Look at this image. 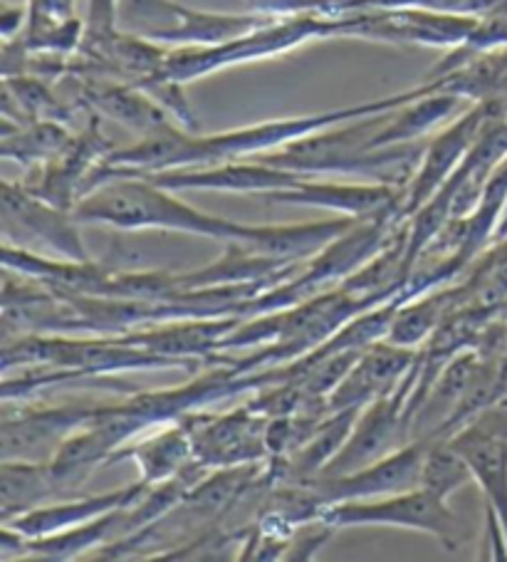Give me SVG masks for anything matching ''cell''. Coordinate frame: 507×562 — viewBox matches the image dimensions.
<instances>
[{"instance_id": "1", "label": "cell", "mask_w": 507, "mask_h": 562, "mask_svg": "<svg viewBox=\"0 0 507 562\" xmlns=\"http://www.w3.org/2000/svg\"><path fill=\"white\" fill-rule=\"evenodd\" d=\"M77 223H104L120 231H166V234L203 236L223 244H240L260 256L300 263L315 258L359 218L342 216L300 226H250L199 211L139 173H114L72 209Z\"/></svg>"}, {"instance_id": "2", "label": "cell", "mask_w": 507, "mask_h": 562, "mask_svg": "<svg viewBox=\"0 0 507 562\" xmlns=\"http://www.w3.org/2000/svg\"><path fill=\"white\" fill-rule=\"evenodd\" d=\"M431 92H441V80L428 77L421 85L412 90L382 97V100L339 106V110L319 112V114H302V117L270 120L250 127L228 130L221 134H196L181 130L179 124L164 127L154 134H146L132 147L114 149L106 154L102 164H97L90 177L84 181V191H92L97 183L110 173H154L169 169H193V167H216L226 161H243L285 149L288 144L309 137V134L339 127V124L357 122L374 114L394 112L398 106L426 97Z\"/></svg>"}, {"instance_id": "3", "label": "cell", "mask_w": 507, "mask_h": 562, "mask_svg": "<svg viewBox=\"0 0 507 562\" xmlns=\"http://www.w3.org/2000/svg\"><path fill=\"white\" fill-rule=\"evenodd\" d=\"M327 37H342V21L337 15L312 11L275 15L252 33L233 37L228 43L173 47L156 75L187 85L196 77L221 72L233 65L268 60V57L285 55L309 41H327Z\"/></svg>"}, {"instance_id": "4", "label": "cell", "mask_w": 507, "mask_h": 562, "mask_svg": "<svg viewBox=\"0 0 507 562\" xmlns=\"http://www.w3.org/2000/svg\"><path fill=\"white\" fill-rule=\"evenodd\" d=\"M120 31L144 41L173 47L221 45L252 33L275 13H209L177 3V0H120Z\"/></svg>"}, {"instance_id": "5", "label": "cell", "mask_w": 507, "mask_h": 562, "mask_svg": "<svg viewBox=\"0 0 507 562\" xmlns=\"http://www.w3.org/2000/svg\"><path fill=\"white\" fill-rule=\"evenodd\" d=\"M319 520L331 528L354 526H388L428 532L443 542L448 550L461 546V522L446 501L424 488L394 493L372 501H342L322 508Z\"/></svg>"}, {"instance_id": "6", "label": "cell", "mask_w": 507, "mask_h": 562, "mask_svg": "<svg viewBox=\"0 0 507 562\" xmlns=\"http://www.w3.org/2000/svg\"><path fill=\"white\" fill-rule=\"evenodd\" d=\"M342 21V37H362L376 43L463 47L475 33L477 15L428 11V8H372L337 15Z\"/></svg>"}, {"instance_id": "7", "label": "cell", "mask_w": 507, "mask_h": 562, "mask_svg": "<svg viewBox=\"0 0 507 562\" xmlns=\"http://www.w3.org/2000/svg\"><path fill=\"white\" fill-rule=\"evenodd\" d=\"M500 117H507V100L475 102L441 134L426 142L421 164H418L412 183L404 189L402 218L412 221L414 213L441 191L443 183L453 177V171L471 154L481 134Z\"/></svg>"}, {"instance_id": "8", "label": "cell", "mask_w": 507, "mask_h": 562, "mask_svg": "<svg viewBox=\"0 0 507 562\" xmlns=\"http://www.w3.org/2000/svg\"><path fill=\"white\" fill-rule=\"evenodd\" d=\"M187 424L193 441V459L206 469H230L258 463L270 457L266 446V416L243 406L230 414H189Z\"/></svg>"}, {"instance_id": "9", "label": "cell", "mask_w": 507, "mask_h": 562, "mask_svg": "<svg viewBox=\"0 0 507 562\" xmlns=\"http://www.w3.org/2000/svg\"><path fill=\"white\" fill-rule=\"evenodd\" d=\"M428 449V439H414L402 449L386 453L369 467L345 476H315L305 481L317 493L319 501L329 503L342 501H372L394 496V493L414 491L421 486V467Z\"/></svg>"}, {"instance_id": "10", "label": "cell", "mask_w": 507, "mask_h": 562, "mask_svg": "<svg viewBox=\"0 0 507 562\" xmlns=\"http://www.w3.org/2000/svg\"><path fill=\"white\" fill-rule=\"evenodd\" d=\"M3 236H23L25 240L50 248L57 258L87 263L90 256L80 240L72 211L53 206L50 201L35 196L23 183H3Z\"/></svg>"}, {"instance_id": "11", "label": "cell", "mask_w": 507, "mask_h": 562, "mask_svg": "<svg viewBox=\"0 0 507 562\" xmlns=\"http://www.w3.org/2000/svg\"><path fill=\"white\" fill-rule=\"evenodd\" d=\"M404 412L406 400L398 390L364 406L342 451L327 463L319 476H345V473H354L384 459L386 453L402 449L404 443L412 441Z\"/></svg>"}, {"instance_id": "12", "label": "cell", "mask_w": 507, "mask_h": 562, "mask_svg": "<svg viewBox=\"0 0 507 562\" xmlns=\"http://www.w3.org/2000/svg\"><path fill=\"white\" fill-rule=\"evenodd\" d=\"M110 177H114V173H110ZM139 177H146L149 181L159 183V187L177 193L179 191H223V193H256V196H266L270 191L295 187L300 179H305V173L272 167V164H266V161L243 159V161L216 164V167L139 173ZM100 183H97V187H100Z\"/></svg>"}, {"instance_id": "13", "label": "cell", "mask_w": 507, "mask_h": 562, "mask_svg": "<svg viewBox=\"0 0 507 562\" xmlns=\"http://www.w3.org/2000/svg\"><path fill=\"white\" fill-rule=\"evenodd\" d=\"M414 360V350L386 340L367 347L345 380L327 394V412L364 409L382 396L396 392Z\"/></svg>"}, {"instance_id": "14", "label": "cell", "mask_w": 507, "mask_h": 562, "mask_svg": "<svg viewBox=\"0 0 507 562\" xmlns=\"http://www.w3.org/2000/svg\"><path fill=\"white\" fill-rule=\"evenodd\" d=\"M97 409V406H94ZM94 409L63 406V409L18 412L3 416V461L47 463L67 436L92 422Z\"/></svg>"}, {"instance_id": "15", "label": "cell", "mask_w": 507, "mask_h": 562, "mask_svg": "<svg viewBox=\"0 0 507 562\" xmlns=\"http://www.w3.org/2000/svg\"><path fill=\"white\" fill-rule=\"evenodd\" d=\"M402 196L404 189L388 187V183H329L305 177L295 187L270 191L262 199L272 203H290V206L327 209L352 218H367L392 206L402 209Z\"/></svg>"}, {"instance_id": "16", "label": "cell", "mask_w": 507, "mask_h": 562, "mask_svg": "<svg viewBox=\"0 0 507 562\" xmlns=\"http://www.w3.org/2000/svg\"><path fill=\"white\" fill-rule=\"evenodd\" d=\"M146 491H149V483H144L139 479L136 483H132V486L102 493V496L65 498V501L47 503V506L27 510V513H23V516L3 522V526L13 528L15 532H21V536H25L27 540L57 536V532L72 530L77 526H84V522H90L94 518H102V516H106V513L134 506V503L139 501Z\"/></svg>"}, {"instance_id": "17", "label": "cell", "mask_w": 507, "mask_h": 562, "mask_svg": "<svg viewBox=\"0 0 507 562\" xmlns=\"http://www.w3.org/2000/svg\"><path fill=\"white\" fill-rule=\"evenodd\" d=\"M446 441L465 459L485 496L487 516L500 522L507 538V434L471 422Z\"/></svg>"}, {"instance_id": "18", "label": "cell", "mask_w": 507, "mask_h": 562, "mask_svg": "<svg viewBox=\"0 0 507 562\" xmlns=\"http://www.w3.org/2000/svg\"><path fill=\"white\" fill-rule=\"evenodd\" d=\"M122 459H132L142 473V481L156 486L177 476L189 467L193 459V441L183 422L164 424L156 434L136 436L132 443H126L122 451L114 453L110 463Z\"/></svg>"}, {"instance_id": "19", "label": "cell", "mask_w": 507, "mask_h": 562, "mask_svg": "<svg viewBox=\"0 0 507 562\" xmlns=\"http://www.w3.org/2000/svg\"><path fill=\"white\" fill-rule=\"evenodd\" d=\"M458 104H461V97L441 90L398 106V110L388 114L382 127L376 130L372 142H369V151L426 139L428 132L451 117L458 110Z\"/></svg>"}, {"instance_id": "20", "label": "cell", "mask_w": 507, "mask_h": 562, "mask_svg": "<svg viewBox=\"0 0 507 562\" xmlns=\"http://www.w3.org/2000/svg\"><path fill=\"white\" fill-rule=\"evenodd\" d=\"M0 506H3V522L13 520L23 513L47 506L63 493L50 471V463L35 461H3L0 473Z\"/></svg>"}, {"instance_id": "21", "label": "cell", "mask_w": 507, "mask_h": 562, "mask_svg": "<svg viewBox=\"0 0 507 562\" xmlns=\"http://www.w3.org/2000/svg\"><path fill=\"white\" fill-rule=\"evenodd\" d=\"M72 139L75 137L63 122L41 120L21 124L15 127V134L3 132V157L25 164V167H41V164H50L60 157Z\"/></svg>"}, {"instance_id": "22", "label": "cell", "mask_w": 507, "mask_h": 562, "mask_svg": "<svg viewBox=\"0 0 507 562\" xmlns=\"http://www.w3.org/2000/svg\"><path fill=\"white\" fill-rule=\"evenodd\" d=\"M467 481H473V473L467 469L465 459L458 453L446 439H428V449L421 467V486L436 498L448 503L458 488H463Z\"/></svg>"}, {"instance_id": "23", "label": "cell", "mask_w": 507, "mask_h": 562, "mask_svg": "<svg viewBox=\"0 0 507 562\" xmlns=\"http://www.w3.org/2000/svg\"><path fill=\"white\" fill-rule=\"evenodd\" d=\"M260 13H275V15H288V13H305L312 11V0H250Z\"/></svg>"}, {"instance_id": "24", "label": "cell", "mask_w": 507, "mask_h": 562, "mask_svg": "<svg viewBox=\"0 0 507 562\" xmlns=\"http://www.w3.org/2000/svg\"><path fill=\"white\" fill-rule=\"evenodd\" d=\"M21 27H23V13H21V8H15V11H5V13H3V35H5V41H11L15 31L21 33Z\"/></svg>"}]
</instances>
